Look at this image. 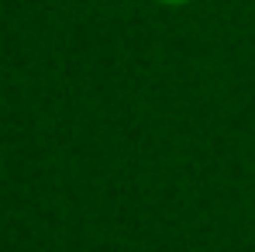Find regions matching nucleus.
<instances>
[{
	"mask_svg": "<svg viewBox=\"0 0 255 252\" xmlns=\"http://www.w3.org/2000/svg\"><path fill=\"white\" fill-rule=\"evenodd\" d=\"M159 3H190V0H159Z\"/></svg>",
	"mask_w": 255,
	"mask_h": 252,
	"instance_id": "nucleus-1",
	"label": "nucleus"
}]
</instances>
